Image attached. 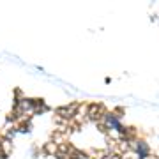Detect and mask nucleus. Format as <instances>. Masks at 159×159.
<instances>
[{"mask_svg": "<svg viewBox=\"0 0 159 159\" xmlns=\"http://www.w3.org/2000/svg\"><path fill=\"white\" fill-rule=\"evenodd\" d=\"M78 110H80L78 102H71V104H67V106H60V108L57 110V117H60V119H64V120L74 119L76 113H78Z\"/></svg>", "mask_w": 159, "mask_h": 159, "instance_id": "nucleus-1", "label": "nucleus"}, {"mask_svg": "<svg viewBox=\"0 0 159 159\" xmlns=\"http://www.w3.org/2000/svg\"><path fill=\"white\" fill-rule=\"evenodd\" d=\"M104 106L102 104H89L87 106V119L89 120H94V122H99V120H102V117H104Z\"/></svg>", "mask_w": 159, "mask_h": 159, "instance_id": "nucleus-2", "label": "nucleus"}, {"mask_svg": "<svg viewBox=\"0 0 159 159\" xmlns=\"http://www.w3.org/2000/svg\"><path fill=\"white\" fill-rule=\"evenodd\" d=\"M0 152L4 154L6 157L12 152V142L9 138H2V140H0Z\"/></svg>", "mask_w": 159, "mask_h": 159, "instance_id": "nucleus-4", "label": "nucleus"}, {"mask_svg": "<svg viewBox=\"0 0 159 159\" xmlns=\"http://www.w3.org/2000/svg\"><path fill=\"white\" fill-rule=\"evenodd\" d=\"M57 145H55V143H53V142H50V143H46V145H44V152L46 154H57Z\"/></svg>", "mask_w": 159, "mask_h": 159, "instance_id": "nucleus-5", "label": "nucleus"}, {"mask_svg": "<svg viewBox=\"0 0 159 159\" xmlns=\"http://www.w3.org/2000/svg\"><path fill=\"white\" fill-rule=\"evenodd\" d=\"M120 159H129V157H120Z\"/></svg>", "mask_w": 159, "mask_h": 159, "instance_id": "nucleus-6", "label": "nucleus"}, {"mask_svg": "<svg viewBox=\"0 0 159 159\" xmlns=\"http://www.w3.org/2000/svg\"><path fill=\"white\" fill-rule=\"evenodd\" d=\"M131 148L136 152L138 159H145L148 156V145L145 142H134L133 145H131Z\"/></svg>", "mask_w": 159, "mask_h": 159, "instance_id": "nucleus-3", "label": "nucleus"}]
</instances>
